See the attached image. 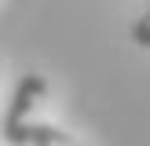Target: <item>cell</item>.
<instances>
[{
  "label": "cell",
  "instance_id": "1",
  "mask_svg": "<svg viewBox=\"0 0 150 146\" xmlns=\"http://www.w3.org/2000/svg\"><path fill=\"white\" fill-rule=\"evenodd\" d=\"M48 95V77L44 73H26L18 80L11 95V106H7V117H4V135L7 142H26V124H29V113L40 106V99Z\"/></svg>",
  "mask_w": 150,
  "mask_h": 146
},
{
  "label": "cell",
  "instance_id": "2",
  "mask_svg": "<svg viewBox=\"0 0 150 146\" xmlns=\"http://www.w3.org/2000/svg\"><path fill=\"white\" fill-rule=\"evenodd\" d=\"M26 142H33V146H81L73 135L51 128V124H33V121L26 124Z\"/></svg>",
  "mask_w": 150,
  "mask_h": 146
},
{
  "label": "cell",
  "instance_id": "3",
  "mask_svg": "<svg viewBox=\"0 0 150 146\" xmlns=\"http://www.w3.org/2000/svg\"><path fill=\"white\" fill-rule=\"evenodd\" d=\"M132 40H136L139 48H150V11L136 22V26H132Z\"/></svg>",
  "mask_w": 150,
  "mask_h": 146
}]
</instances>
